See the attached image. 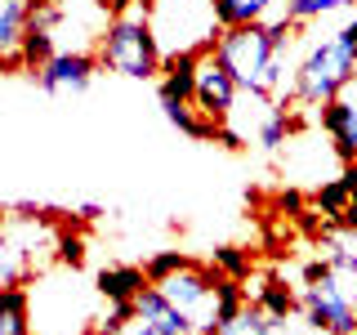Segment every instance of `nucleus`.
Listing matches in <instances>:
<instances>
[{
    "label": "nucleus",
    "mask_w": 357,
    "mask_h": 335,
    "mask_svg": "<svg viewBox=\"0 0 357 335\" xmlns=\"http://www.w3.org/2000/svg\"><path fill=\"white\" fill-rule=\"evenodd\" d=\"M210 54L219 67L232 76V85L255 94L259 103H282L295 98V89L286 85V54H290V27L286 22H241V27H219V36L210 40Z\"/></svg>",
    "instance_id": "obj_1"
},
{
    "label": "nucleus",
    "mask_w": 357,
    "mask_h": 335,
    "mask_svg": "<svg viewBox=\"0 0 357 335\" xmlns=\"http://www.w3.org/2000/svg\"><path fill=\"white\" fill-rule=\"evenodd\" d=\"M98 63L107 72L134 76V81H148V76L161 72V50H156L152 22H148V0H130L126 9H116L98 40Z\"/></svg>",
    "instance_id": "obj_2"
},
{
    "label": "nucleus",
    "mask_w": 357,
    "mask_h": 335,
    "mask_svg": "<svg viewBox=\"0 0 357 335\" xmlns=\"http://www.w3.org/2000/svg\"><path fill=\"white\" fill-rule=\"evenodd\" d=\"M148 22L161 59L178 50H210V40L219 36L210 0H148Z\"/></svg>",
    "instance_id": "obj_3"
},
{
    "label": "nucleus",
    "mask_w": 357,
    "mask_h": 335,
    "mask_svg": "<svg viewBox=\"0 0 357 335\" xmlns=\"http://www.w3.org/2000/svg\"><path fill=\"white\" fill-rule=\"evenodd\" d=\"M353 72H357V59L349 54V45L340 36H326L295 67V98L308 107H321L331 98H340V89L353 81Z\"/></svg>",
    "instance_id": "obj_4"
},
{
    "label": "nucleus",
    "mask_w": 357,
    "mask_h": 335,
    "mask_svg": "<svg viewBox=\"0 0 357 335\" xmlns=\"http://www.w3.org/2000/svg\"><path fill=\"white\" fill-rule=\"evenodd\" d=\"M304 318L312 327L331 331V335H357V304L349 295V286H340V273L335 268H321L317 277L308 282L304 299H299Z\"/></svg>",
    "instance_id": "obj_5"
},
{
    "label": "nucleus",
    "mask_w": 357,
    "mask_h": 335,
    "mask_svg": "<svg viewBox=\"0 0 357 335\" xmlns=\"http://www.w3.org/2000/svg\"><path fill=\"white\" fill-rule=\"evenodd\" d=\"M237 94L241 89L232 85V76L219 67V59L210 50H201V63H197V85H192V107L206 112V117H232V107H237Z\"/></svg>",
    "instance_id": "obj_6"
},
{
    "label": "nucleus",
    "mask_w": 357,
    "mask_h": 335,
    "mask_svg": "<svg viewBox=\"0 0 357 335\" xmlns=\"http://www.w3.org/2000/svg\"><path fill=\"white\" fill-rule=\"evenodd\" d=\"M94 72H98L94 54H54L36 72V81H40L45 94H81V89H89Z\"/></svg>",
    "instance_id": "obj_7"
},
{
    "label": "nucleus",
    "mask_w": 357,
    "mask_h": 335,
    "mask_svg": "<svg viewBox=\"0 0 357 335\" xmlns=\"http://www.w3.org/2000/svg\"><path fill=\"white\" fill-rule=\"evenodd\" d=\"M197 63H201V50L165 54V59H161V81H156V94H161V103H192Z\"/></svg>",
    "instance_id": "obj_8"
},
{
    "label": "nucleus",
    "mask_w": 357,
    "mask_h": 335,
    "mask_svg": "<svg viewBox=\"0 0 357 335\" xmlns=\"http://www.w3.org/2000/svg\"><path fill=\"white\" fill-rule=\"evenodd\" d=\"M321 126H326L335 152L344 156V161H357V107L349 98H331V103H321Z\"/></svg>",
    "instance_id": "obj_9"
},
{
    "label": "nucleus",
    "mask_w": 357,
    "mask_h": 335,
    "mask_svg": "<svg viewBox=\"0 0 357 335\" xmlns=\"http://www.w3.org/2000/svg\"><path fill=\"white\" fill-rule=\"evenodd\" d=\"M143 286H148V277H143V268H134V264L103 268V273H98V282H94V290L107 299V304H130Z\"/></svg>",
    "instance_id": "obj_10"
},
{
    "label": "nucleus",
    "mask_w": 357,
    "mask_h": 335,
    "mask_svg": "<svg viewBox=\"0 0 357 335\" xmlns=\"http://www.w3.org/2000/svg\"><path fill=\"white\" fill-rule=\"evenodd\" d=\"M0 335H31V299L18 282L0 286Z\"/></svg>",
    "instance_id": "obj_11"
},
{
    "label": "nucleus",
    "mask_w": 357,
    "mask_h": 335,
    "mask_svg": "<svg viewBox=\"0 0 357 335\" xmlns=\"http://www.w3.org/2000/svg\"><path fill=\"white\" fill-rule=\"evenodd\" d=\"M210 335H290V327L282 318H268V313L259 308V304H250L245 308L241 304V313L232 322H223V327H215Z\"/></svg>",
    "instance_id": "obj_12"
},
{
    "label": "nucleus",
    "mask_w": 357,
    "mask_h": 335,
    "mask_svg": "<svg viewBox=\"0 0 357 335\" xmlns=\"http://www.w3.org/2000/svg\"><path fill=\"white\" fill-rule=\"evenodd\" d=\"M210 5H215L219 27H241V22H264L273 0H210Z\"/></svg>",
    "instance_id": "obj_13"
},
{
    "label": "nucleus",
    "mask_w": 357,
    "mask_h": 335,
    "mask_svg": "<svg viewBox=\"0 0 357 335\" xmlns=\"http://www.w3.org/2000/svg\"><path fill=\"white\" fill-rule=\"evenodd\" d=\"M255 304H259L268 318H290V313L299 308V299H295V290H290L286 282H277V277H268V282L255 286Z\"/></svg>",
    "instance_id": "obj_14"
},
{
    "label": "nucleus",
    "mask_w": 357,
    "mask_h": 335,
    "mask_svg": "<svg viewBox=\"0 0 357 335\" xmlns=\"http://www.w3.org/2000/svg\"><path fill=\"white\" fill-rule=\"evenodd\" d=\"M353 0H286V14L277 22H286V27H299V22H312L321 14H335V9H349Z\"/></svg>",
    "instance_id": "obj_15"
},
{
    "label": "nucleus",
    "mask_w": 357,
    "mask_h": 335,
    "mask_svg": "<svg viewBox=\"0 0 357 335\" xmlns=\"http://www.w3.org/2000/svg\"><path fill=\"white\" fill-rule=\"evenodd\" d=\"M340 277H353L357 282V232H340L331 241V260H326Z\"/></svg>",
    "instance_id": "obj_16"
},
{
    "label": "nucleus",
    "mask_w": 357,
    "mask_h": 335,
    "mask_svg": "<svg viewBox=\"0 0 357 335\" xmlns=\"http://www.w3.org/2000/svg\"><path fill=\"white\" fill-rule=\"evenodd\" d=\"M286 134H290V121H286V107L282 103H273V112L264 117V126H259V143L268 152H277L286 143Z\"/></svg>",
    "instance_id": "obj_17"
},
{
    "label": "nucleus",
    "mask_w": 357,
    "mask_h": 335,
    "mask_svg": "<svg viewBox=\"0 0 357 335\" xmlns=\"http://www.w3.org/2000/svg\"><path fill=\"white\" fill-rule=\"evenodd\" d=\"M192 264V255H178V251H165V255H152L148 264H143V277L156 286V282H165L170 273H178V268H188Z\"/></svg>",
    "instance_id": "obj_18"
},
{
    "label": "nucleus",
    "mask_w": 357,
    "mask_h": 335,
    "mask_svg": "<svg viewBox=\"0 0 357 335\" xmlns=\"http://www.w3.org/2000/svg\"><path fill=\"white\" fill-rule=\"evenodd\" d=\"M349 193H353V188L344 184V179H331V184H321V188H317V206H321V215L340 219V210L349 206Z\"/></svg>",
    "instance_id": "obj_19"
},
{
    "label": "nucleus",
    "mask_w": 357,
    "mask_h": 335,
    "mask_svg": "<svg viewBox=\"0 0 357 335\" xmlns=\"http://www.w3.org/2000/svg\"><path fill=\"white\" fill-rule=\"evenodd\" d=\"M215 268L223 277H237V282H241V277H250V255L237 251V246H219V251H215Z\"/></svg>",
    "instance_id": "obj_20"
},
{
    "label": "nucleus",
    "mask_w": 357,
    "mask_h": 335,
    "mask_svg": "<svg viewBox=\"0 0 357 335\" xmlns=\"http://www.w3.org/2000/svg\"><path fill=\"white\" fill-rule=\"evenodd\" d=\"M18 277H22V251L0 237V286H14Z\"/></svg>",
    "instance_id": "obj_21"
},
{
    "label": "nucleus",
    "mask_w": 357,
    "mask_h": 335,
    "mask_svg": "<svg viewBox=\"0 0 357 335\" xmlns=\"http://www.w3.org/2000/svg\"><path fill=\"white\" fill-rule=\"evenodd\" d=\"M59 260H63V268H81V264H85L81 237H59Z\"/></svg>",
    "instance_id": "obj_22"
},
{
    "label": "nucleus",
    "mask_w": 357,
    "mask_h": 335,
    "mask_svg": "<svg viewBox=\"0 0 357 335\" xmlns=\"http://www.w3.org/2000/svg\"><path fill=\"white\" fill-rule=\"evenodd\" d=\"M340 228H344V232H357V188L349 193V206L340 210Z\"/></svg>",
    "instance_id": "obj_23"
},
{
    "label": "nucleus",
    "mask_w": 357,
    "mask_h": 335,
    "mask_svg": "<svg viewBox=\"0 0 357 335\" xmlns=\"http://www.w3.org/2000/svg\"><path fill=\"white\" fill-rule=\"evenodd\" d=\"M335 36H340L344 45H349V54H353V59H357V14H353L349 22H344V27H340V31H335Z\"/></svg>",
    "instance_id": "obj_24"
},
{
    "label": "nucleus",
    "mask_w": 357,
    "mask_h": 335,
    "mask_svg": "<svg viewBox=\"0 0 357 335\" xmlns=\"http://www.w3.org/2000/svg\"><path fill=\"white\" fill-rule=\"evenodd\" d=\"M121 335H161V331H152V327H148V322H139V318H130V322H126V331H121Z\"/></svg>",
    "instance_id": "obj_25"
},
{
    "label": "nucleus",
    "mask_w": 357,
    "mask_h": 335,
    "mask_svg": "<svg viewBox=\"0 0 357 335\" xmlns=\"http://www.w3.org/2000/svg\"><path fill=\"white\" fill-rule=\"evenodd\" d=\"M340 94H344V98H349V103L357 107V72H353V81H349V85H344V89H340Z\"/></svg>",
    "instance_id": "obj_26"
},
{
    "label": "nucleus",
    "mask_w": 357,
    "mask_h": 335,
    "mask_svg": "<svg viewBox=\"0 0 357 335\" xmlns=\"http://www.w3.org/2000/svg\"><path fill=\"white\" fill-rule=\"evenodd\" d=\"M5 67H9V59H5V54H0V72H5Z\"/></svg>",
    "instance_id": "obj_27"
}]
</instances>
